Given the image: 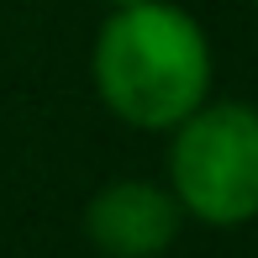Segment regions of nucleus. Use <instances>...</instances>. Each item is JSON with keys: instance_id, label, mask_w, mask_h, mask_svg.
Masks as SVG:
<instances>
[{"instance_id": "nucleus-1", "label": "nucleus", "mask_w": 258, "mask_h": 258, "mask_svg": "<svg viewBox=\"0 0 258 258\" xmlns=\"http://www.w3.org/2000/svg\"><path fill=\"white\" fill-rule=\"evenodd\" d=\"M95 90L132 126H179L211 90L206 32L169 0L116 6L95 37Z\"/></svg>"}, {"instance_id": "nucleus-2", "label": "nucleus", "mask_w": 258, "mask_h": 258, "mask_svg": "<svg viewBox=\"0 0 258 258\" xmlns=\"http://www.w3.org/2000/svg\"><path fill=\"white\" fill-rule=\"evenodd\" d=\"M169 179L184 216L242 227L258 216V111L242 100L195 105L169 148Z\"/></svg>"}, {"instance_id": "nucleus-3", "label": "nucleus", "mask_w": 258, "mask_h": 258, "mask_svg": "<svg viewBox=\"0 0 258 258\" xmlns=\"http://www.w3.org/2000/svg\"><path fill=\"white\" fill-rule=\"evenodd\" d=\"M85 232L111 258H158L179 237V201L174 190L148 179H116L90 201Z\"/></svg>"}, {"instance_id": "nucleus-4", "label": "nucleus", "mask_w": 258, "mask_h": 258, "mask_svg": "<svg viewBox=\"0 0 258 258\" xmlns=\"http://www.w3.org/2000/svg\"><path fill=\"white\" fill-rule=\"evenodd\" d=\"M105 6H137V0H105Z\"/></svg>"}, {"instance_id": "nucleus-5", "label": "nucleus", "mask_w": 258, "mask_h": 258, "mask_svg": "<svg viewBox=\"0 0 258 258\" xmlns=\"http://www.w3.org/2000/svg\"><path fill=\"white\" fill-rule=\"evenodd\" d=\"M253 6H258V0H253Z\"/></svg>"}]
</instances>
